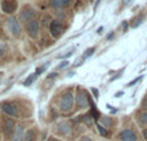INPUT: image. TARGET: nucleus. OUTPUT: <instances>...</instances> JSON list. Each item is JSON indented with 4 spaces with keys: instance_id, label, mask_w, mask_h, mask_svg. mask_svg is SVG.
Listing matches in <instances>:
<instances>
[{
    "instance_id": "obj_1",
    "label": "nucleus",
    "mask_w": 147,
    "mask_h": 141,
    "mask_svg": "<svg viewBox=\"0 0 147 141\" xmlns=\"http://www.w3.org/2000/svg\"><path fill=\"white\" fill-rule=\"evenodd\" d=\"M74 105V96L71 92H66L61 98V102H59V109L61 111H70L72 109Z\"/></svg>"
},
{
    "instance_id": "obj_2",
    "label": "nucleus",
    "mask_w": 147,
    "mask_h": 141,
    "mask_svg": "<svg viewBox=\"0 0 147 141\" xmlns=\"http://www.w3.org/2000/svg\"><path fill=\"white\" fill-rule=\"evenodd\" d=\"M7 26L9 33L12 34L13 36H18L21 34V25L18 22V20L16 17H9L7 21Z\"/></svg>"
},
{
    "instance_id": "obj_3",
    "label": "nucleus",
    "mask_w": 147,
    "mask_h": 141,
    "mask_svg": "<svg viewBox=\"0 0 147 141\" xmlns=\"http://www.w3.org/2000/svg\"><path fill=\"white\" fill-rule=\"evenodd\" d=\"M0 109L3 110V113H5L9 117H13V118H17L18 117V109L16 105H13V104H9V102H4L1 104V106H0Z\"/></svg>"
},
{
    "instance_id": "obj_4",
    "label": "nucleus",
    "mask_w": 147,
    "mask_h": 141,
    "mask_svg": "<svg viewBox=\"0 0 147 141\" xmlns=\"http://www.w3.org/2000/svg\"><path fill=\"white\" fill-rule=\"evenodd\" d=\"M39 30H40V25H39L38 21H31V22L26 23V31H27V34L31 36V38H38L39 35Z\"/></svg>"
},
{
    "instance_id": "obj_5",
    "label": "nucleus",
    "mask_w": 147,
    "mask_h": 141,
    "mask_svg": "<svg viewBox=\"0 0 147 141\" xmlns=\"http://www.w3.org/2000/svg\"><path fill=\"white\" fill-rule=\"evenodd\" d=\"M35 16H36L35 9H32V8H30V7H25L22 9V12H21V21L28 23V22H31V21H34Z\"/></svg>"
},
{
    "instance_id": "obj_6",
    "label": "nucleus",
    "mask_w": 147,
    "mask_h": 141,
    "mask_svg": "<svg viewBox=\"0 0 147 141\" xmlns=\"http://www.w3.org/2000/svg\"><path fill=\"white\" fill-rule=\"evenodd\" d=\"M76 105L80 109H85L89 105V98L86 95L85 91H79L78 95H76Z\"/></svg>"
},
{
    "instance_id": "obj_7",
    "label": "nucleus",
    "mask_w": 147,
    "mask_h": 141,
    "mask_svg": "<svg viewBox=\"0 0 147 141\" xmlns=\"http://www.w3.org/2000/svg\"><path fill=\"white\" fill-rule=\"evenodd\" d=\"M49 30H51L52 36L56 39H58L62 35V33H63V27H62L59 21H52L51 25H49Z\"/></svg>"
},
{
    "instance_id": "obj_8",
    "label": "nucleus",
    "mask_w": 147,
    "mask_h": 141,
    "mask_svg": "<svg viewBox=\"0 0 147 141\" xmlns=\"http://www.w3.org/2000/svg\"><path fill=\"white\" fill-rule=\"evenodd\" d=\"M1 9L4 13L12 14V13H14L16 9H17V3H16L14 0H5V1L1 3Z\"/></svg>"
},
{
    "instance_id": "obj_9",
    "label": "nucleus",
    "mask_w": 147,
    "mask_h": 141,
    "mask_svg": "<svg viewBox=\"0 0 147 141\" xmlns=\"http://www.w3.org/2000/svg\"><path fill=\"white\" fill-rule=\"evenodd\" d=\"M119 139L121 141H137V135L132 129H123L119 134Z\"/></svg>"
},
{
    "instance_id": "obj_10",
    "label": "nucleus",
    "mask_w": 147,
    "mask_h": 141,
    "mask_svg": "<svg viewBox=\"0 0 147 141\" xmlns=\"http://www.w3.org/2000/svg\"><path fill=\"white\" fill-rule=\"evenodd\" d=\"M23 137H25V129H23V126L18 124V126H16V129L12 135V141H23Z\"/></svg>"
},
{
    "instance_id": "obj_11",
    "label": "nucleus",
    "mask_w": 147,
    "mask_h": 141,
    "mask_svg": "<svg viewBox=\"0 0 147 141\" xmlns=\"http://www.w3.org/2000/svg\"><path fill=\"white\" fill-rule=\"evenodd\" d=\"M71 0H51L49 4L53 8H66L71 4Z\"/></svg>"
},
{
    "instance_id": "obj_12",
    "label": "nucleus",
    "mask_w": 147,
    "mask_h": 141,
    "mask_svg": "<svg viewBox=\"0 0 147 141\" xmlns=\"http://www.w3.org/2000/svg\"><path fill=\"white\" fill-rule=\"evenodd\" d=\"M57 131H58V134L66 136V135H69L70 132H71V126H70L67 122H62V123L58 124V127H57Z\"/></svg>"
},
{
    "instance_id": "obj_13",
    "label": "nucleus",
    "mask_w": 147,
    "mask_h": 141,
    "mask_svg": "<svg viewBox=\"0 0 147 141\" xmlns=\"http://www.w3.org/2000/svg\"><path fill=\"white\" fill-rule=\"evenodd\" d=\"M14 122L12 121V119H8L7 122H5V126H4V132L7 136H10V135H13V132H14Z\"/></svg>"
},
{
    "instance_id": "obj_14",
    "label": "nucleus",
    "mask_w": 147,
    "mask_h": 141,
    "mask_svg": "<svg viewBox=\"0 0 147 141\" xmlns=\"http://www.w3.org/2000/svg\"><path fill=\"white\" fill-rule=\"evenodd\" d=\"M36 140V131L35 129H28L26 132L25 137H23V141H35Z\"/></svg>"
},
{
    "instance_id": "obj_15",
    "label": "nucleus",
    "mask_w": 147,
    "mask_h": 141,
    "mask_svg": "<svg viewBox=\"0 0 147 141\" xmlns=\"http://www.w3.org/2000/svg\"><path fill=\"white\" fill-rule=\"evenodd\" d=\"M102 126L103 127H112V119L110 117H102L101 118Z\"/></svg>"
},
{
    "instance_id": "obj_16",
    "label": "nucleus",
    "mask_w": 147,
    "mask_h": 141,
    "mask_svg": "<svg viewBox=\"0 0 147 141\" xmlns=\"http://www.w3.org/2000/svg\"><path fill=\"white\" fill-rule=\"evenodd\" d=\"M36 77H38V75H36V73H35V74H31V75H30V77H28V78H27V79H26V80H25V83H23V84H25V85H26V87H28V85H30V84H32V83H34V82H35Z\"/></svg>"
},
{
    "instance_id": "obj_17",
    "label": "nucleus",
    "mask_w": 147,
    "mask_h": 141,
    "mask_svg": "<svg viewBox=\"0 0 147 141\" xmlns=\"http://www.w3.org/2000/svg\"><path fill=\"white\" fill-rule=\"evenodd\" d=\"M90 106H92L90 115L93 117L94 119H98V118H99V113H98V110H97V109H96V106H94V104H90Z\"/></svg>"
},
{
    "instance_id": "obj_18",
    "label": "nucleus",
    "mask_w": 147,
    "mask_h": 141,
    "mask_svg": "<svg viewBox=\"0 0 147 141\" xmlns=\"http://www.w3.org/2000/svg\"><path fill=\"white\" fill-rule=\"evenodd\" d=\"M140 122L143 123L145 126H147V111H142L140 114Z\"/></svg>"
},
{
    "instance_id": "obj_19",
    "label": "nucleus",
    "mask_w": 147,
    "mask_h": 141,
    "mask_svg": "<svg viewBox=\"0 0 147 141\" xmlns=\"http://www.w3.org/2000/svg\"><path fill=\"white\" fill-rule=\"evenodd\" d=\"M97 128H98V131H99V134L102 135V136H107L109 135V132H107V129L105 128L102 124H97Z\"/></svg>"
},
{
    "instance_id": "obj_20",
    "label": "nucleus",
    "mask_w": 147,
    "mask_h": 141,
    "mask_svg": "<svg viewBox=\"0 0 147 141\" xmlns=\"http://www.w3.org/2000/svg\"><path fill=\"white\" fill-rule=\"evenodd\" d=\"M93 53H94V48H93V47H92V48H88L85 52H84V58H88V57H90Z\"/></svg>"
},
{
    "instance_id": "obj_21",
    "label": "nucleus",
    "mask_w": 147,
    "mask_h": 141,
    "mask_svg": "<svg viewBox=\"0 0 147 141\" xmlns=\"http://www.w3.org/2000/svg\"><path fill=\"white\" fill-rule=\"evenodd\" d=\"M48 66H49V64H45V65H44V66H41V67H38V70H36V75H38V74H41V73H43L44 70H45V69H47V67H48Z\"/></svg>"
},
{
    "instance_id": "obj_22",
    "label": "nucleus",
    "mask_w": 147,
    "mask_h": 141,
    "mask_svg": "<svg viewBox=\"0 0 147 141\" xmlns=\"http://www.w3.org/2000/svg\"><path fill=\"white\" fill-rule=\"evenodd\" d=\"M141 79H142V77H140V78H136L134 80H132V82H130V83H128V84H127V87H132V85H134L136 83H138V82H140Z\"/></svg>"
},
{
    "instance_id": "obj_23",
    "label": "nucleus",
    "mask_w": 147,
    "mask_h": 141,
    "mask_svg": "<svg viewBox=\"0 0 147 141\" xmlns=\"http://www.w3.org/2000/svg\"><path fill=\"white\" fill-rule=\"evenodd\" d=\"M133 1H134V0H123V4H124L125 7H128V5H130Z\"/></svg>"
},
{
    "instance_id": "obj_24",
    "label": "nucleus",
    "mask_w": 147,
    "mask_h": 141,
    "mask_svg": "<svg viewBox=\"0 0 147 141\" xmlns=\"http://www.w3.org/2000/svg\"><path fill=\"white\" fill-rule=\"evenodd\" d=\"M72 52H74V49H72V51H71V52H67V53H66V54H62V56H59V58H66V57L71 56V54H72Z\"/></svg>"
},
{
    "instance_id": "obj_25",
    "label": "nucleus",
    "mask_w": 147,
    "mask_h": 141,
    "mask_svg": "<svg viewBox=\"0 0 147 141\" xmlns=\"http://www.w3.org/2000/svg\"><path fill=\"white\" fill-rule=\"evenodd\" d=\"M142 108H143V109H146V111H147V96L145 97V100L142 101Z\"/></svg>"
},
{
    "instance_id": "obj_26",
    "label": "nucleus",
    "mask_w": 147,
    "mask_h": 141,
    "mask_svg": "<svg viewBox=\"0 0 147 141\" xmlns=\"http://www.w3.org/2000/svg\"><path fill=\"white\" fill-rule=\"evenodd\" d=\"M142 21H143V18H140V20H138V21H136V23H134V25H133V27H137V26H140Z\"/></svg>"
},
{
    "instance_id": "obj_27",
    "label": "nucleus",
    "mask_w": 147,
    "mask_h": 141,
    "mask_svg": "<svg viewBox=\"0 0 147 141\" xmlns=\"http://www.w3.org/2000/svg\"><path fill=\"white\" fill-rule=\"evenodd\" d=\"M83 61H84V58H80V60H78V61L74 64V66H80V64H83Z\"/></svg>"
},
{
    "instance_id": "obj_28",
    "label": "nucleus",
    "mask_w": 147,
    "mask_h": 141,
    "mask_svg": "<svg viewBox=\"0 0 147 141\" xmlns=\"http://www.w3.org/2000/svg\"><path fill=\"white\" fill-rule=\"evenodd\" d=\"M67 65H69V62H67V61H63L61 65H59V69H65V67H66Z\"/></svg>"
},
{
    "instance_id": "obj_29",
    "label": "nucleus",
    "mask_w": 147,
    "mask_h": 141,
    "mask_svg": "<svg viewBox=\"0 0 147 141\" xmlns=\"http://www.w3.org/2000/svg\"><path fill=\"white\" fill-rule=\"evenodd\" d=\"M92 92L94 93V97H98V91H97L96 88H93V89H92Z\"/></svg>"
},
{
    "instance_id": "obj_30",
    "label": "nucleus",
    "mask_w": 147,
    "mask_h": 141,
    "mask_svg": "<svg viewBox=\"0 0 147 141\" xmlns=\"http://www.w3.org/2000/svg\"><path fill=\"white\" fill-rule=\"evenodd\" d=\"M80 141H92V140H90V137H88V136H84V137H83V139H81Z\"/></svg>"
},
{
    "instance_id": "obj_31",
    "label": "nucleus",
    "mask_w": 147,
    "mask_h": 141,
    "mask_svg": "<svg viewBox=\"0 0 147 141\" xmlns=\"http://www.w3.org/2000/svg\"><path fill=\"white\" fill-rule=\"evenodd\" d=\"M142 134H143V137H145V139L147 140V128L143 129V131H142Z\"/></svg>"
},
{
    "instance_id": "obj_32",
    "label": "nucleus",
    "mask_w": 147,
    "mask_h": 141,
    "mask_svg": "<svg viewBox=\"0 0 147 141\" xmlns=\"http://www.w3.org/2000/svg\"><path fill=\"white\" fill-rule=\"evenodd\" d=\"M48 141H59V140H57V139H54V137H49Z\"/></svg>"
},
{
    "instance_id": "obj_33",
    "label": "nucleus",
    "mask_w": 147,
    "mask_h": 141,
    "mask_svg": "<svg viewBox=\"0 0 147 141\" xmlns=\"http://www.w3.org/2000/svg\"><path fill=\"white\" fill-rule=\"evenodd\" d=\"M121 95H123V92H117L116 95H115V97H120V96H121Z\"/></svg>"
},
{
    "instance_id": "obj_34",
    "label": "nucleus",
    "mask_w": 147,
    "mask_h": 141,
    "mask_svg": "<svg viewBox=\"0 0 147 141\" xmlns=\"http://www.w3.org/2000/svg\"><path fill=\"white\" fill-rule=\"evenodd\" d=\"M1 54H3V49L0 48V56H1Z\"/></svg>"
}]
</instances>
